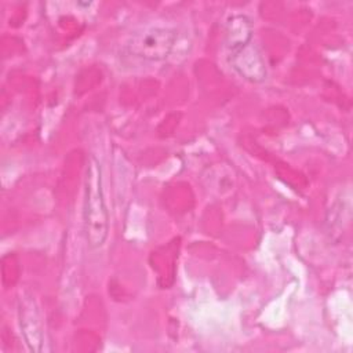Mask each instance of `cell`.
Here are the masks:
<instances>
[{"instance_id":"1","label":"cell","mask_w":353,"mask_h":353,"mask_svg":"<svg viewBox=\"0 0 353 353\" xmlns=\"http://www.w3.org/2000/svg\"><path fill=\"white\" fill-rule=\"evenodd\" d=\"M84 234L90 248H99L109 234V211L102 189V168L95 157H90L84 189Z\"/></svg>"},{"instance_id":"2","label":"cell","mask_w":353,"mask_h":353,"mask_svg":"<svg viewBox=\"0 0 353 353\" xmlns=\"http://www.w3.org/2000/svg\"><path fill=\"white\" fill-rule=\"evenodd\" d=\"M178 33L172 28L150 26L130 34L124 48L135 58L157 62L165 59L176 41Z\"/></svg>"},{"instance_id":"3","label":"cell","mask_w":353,"mask_h":353,"mask_svg":"<svg viewBox=\"0 0 353 353\" xmlns=\"http://www.w3.org/2000/svg\"><path fill=\"white\" fill-rule=\"evenodd\" d=\"M18 319L25 343L32 352H40L44 341L41 314L34 296L28 291L18 298Z\"/></svg>"},{"instance_id":"4","label":"cell","mask_w":353,"mask_h":353,"mask_svg":"<svg viewBox=\"0 0 353 353\" xmlns=\"http://www.w3.org/2000/svg\"><path fill=\"white\" fill-rule=\"evenodd\" d=\"M229 63L233 70L250 83H262L266 79V63L259 48L251 41L243 48L229 54Z\"/></svg>"},{"instance_id":"5","label":"cell","mask_w":353,"mask_h":353,"mask_svg":"<svg viewBox=\"0 0 353 353\" xmlns=\"http://www.w3.org/2000/svg\"><path fill=\"white\" fill-rule=\"evenodd\" d=\"M252 22L244 14H233L226 19L225 46L228 52H234L252 41Z\"/></svg>"}]
</instances>
